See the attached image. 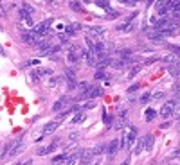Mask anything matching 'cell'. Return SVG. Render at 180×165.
I'll return each mask as SVG.
<instances>
[{
    "mask_svg": "<svg viewBox=\"0 0 180 165\" xmlns=\"http://www.w3.org/2000/svg\"><path fill=\"white\" fill-rule=\"evenodd\" d=\"M96 5H99V7L106 9V11H110V9H112V5H110L108 2H103V0H97V2H96Z\"/></svg>",
    "mask_w": 180,
    "mask_h": 165,
    "instance_id": "cell-22",
    "label": "cell"
},
{
    "mask_svg": "<svg viewBox=\"0 0 180 165\" xmlns=\"http://www.w3.org/2000/svg\"><path fill=\"white\" fill-rule=\"evenodd\" d=\"M177 16H180V11H177Z\"/></svg>",
    "mask_w": 180,
    "mask_h": 165,
    "instance_id": "cell-46",
    "label": "cell"
},
{
    "mask_svg": "<svg viewBox=\"0 0 180 165\" xmlns=\"http://www.w3.org/2000/svg\"><path fill=\"white\" fill-rule=\"evenodd\" d=\"M88 32L90 34H103V27H90Z\"/></svg>",
    "mask_w": 180,
    "mask_h": 165,
    "instance_id": "cell-26",
    "label": "cell"
},
{
    "mask_svg": "<svg viewBox=\"0 0 180 165\" xmlns=\"http://www.w3.org/2000/svg\"><path fill=\"white\" fill-rule=\"evenodd\" d=\"M79 137V133H70V140H76Z\"/></svg>",
    "mask_w": 180,
    "mask_h": 165,
    "instance_id": "cell-40",
    "label": "cell"
},
{
    "mask_svg": "<svg viewBox=\"0 0 180 165\" xmlns=\"http://www.w3.org/2000/svg\"><path fill=\"white\" fill-rule=\"evenodd\" d=\"M123 165H128V160H126V162H124V164H123Z\"/></svg>",
    "mask_w": 180,
    "mask_h": 165,
    "instance_id": "cell-45",
    "label": "cell"
},
{
    "mask_svg": "<svg viewBox=\"0 0 180 165\" xmlns=\"http://www.w3.org/2000/svg\"><path fill=\"white\" fill-rule=\"evenodd\" d=\"M59 40H61V41H67V40H69V38H67V36H65V34H59Z\"/></svg>",
    "mask_w": 180,
    "mask_h": 165,
    "instance_id": "cell-42",
    "label": "cell"
},
{
    "mask_svg": "<svg viewBox=\"0 0 180 165\" xmlns=\"http://www.w3.org/2000/svg\"><path fill=\"white\" fill-rule=\"evenodd\" d=\"M175 106H177V101L173 99V101H168L164 106H162V110H160V115L164 117V119H168L173 111H175Z\"/></svg>",
    "mask_w": 180,
    "mask_h": 165,
    "instance_id": "cell-4",
    "label": "cell"
},
{
    "mask_svg": "<svg viewBox=\"0 0 180 165\" xmlns=\"http://www.w3.org/2000/svg\"><path fill=\"white\" fill-rule=\"evenodd\" d=\"M173 93H175V95H180V83L178 81L173 83Z\"/></svg>",
    "mask_w": 180,
    "mask_h": 165,
    "instance_id": "cell-30",
    "label": "cell"
},
{
    "mask_svg": "<svg viewBox=\"0 0 180 165\" xmlns=\"http://www.w3.org/2000/svg\"><path fill=\"white\" fill-rule=\"evenodd\" d=\"M173 156H175V158H180V151H175V153H173Z\"/></svg>",
    "mask_w": 180,
    "mask_h": 165,
    "instance_id": "cell-43",
    "label": "cell"
},
{
    "mask_svg": "<svg viewBox=\"0 0 180 165\" xmlns=\"http://www.w3.org/2000/svg\"><path fill=\"white\" fill-rule=\"evenodd\" d=\"M20 38H22V41H25V43H32V45H34V36H32L31 32H22Z\"/></svg>",
    "mask_w": 180,
    "mask_h": 165,
    "instance_id": "cell-15",
    "label": "cell"
},
{
    "mask_svg": "<svg viewBox=\"0 0 180 165\" xmlns=\"http://www.w3.org/2000/svg\"><path fill=\"white\" fill-rule=\"evenodd\" d=\"M132 29H133V23H132V22H126V23H119V25H117V31H126V32H128V31H132Z\"/></svg>",
    "mask_w": 180,
    "mask_h": 165,
    "instance_id": "cell-16",
    "label": "cell"
},
{
    "mask_svg": "<svg viewBox=\"0 0 180 165\" xmlns=\"http://www.w3.org/2000/svg\"><path fill=\"white\" fill-rule=\"evenodd\" d=\"M144 147H146V140H144V137H142V138H139V144H137V147L133 149V155L139 156V155L144 151Z\"/></svg>",
    "mask_w": 180,
    "mask_h": 165,
    "instance_id": "cell-12",
    "label": "cell"
},
{
    "mask_svg": "<svg viewBox=\"0 0 180 165\" xmlns=\"http://www.w3.org/2000/svg\"><path fill=\"white\" fill-rule=\"evenodd\" d=\"M65 79H67V86H69V90H74V88L78 86L76 77H65Z\"/></svg>",
    "mask_w": 180,
    "mask_h": 165,
    "instance_id": "cell-21",
    "label": "cell"
},
{
    "mask_svg": "<svg viewBox=\"0 0 180 165\" xmlns=\"http://www.w3.org/2000/svg\"><path fill=\"white\" fill-rule=\"evenodd\" d=\"M101 95H103V90H101L99 86H90L87 92H83V93L78 95V101H83V99H94V97H101Z\"/></svg>",
    "mask_w": 180,
    "mask_h": 165,
    "instance_id": "cell-2",
    "label": "cell"
},
{
    "mask_svg": "<svg viewBox=\"0 0 180 165\" xmlns=\"http://www.w3.org/2000/svg\"><path fill=\"white\" fill-rule=\"evenodd\" d=\"M162 97H164V93H162V92H157V93L153 95V101H160Z\"/></svg>",
    "mask_w": 180,
    "mask_h": 165,
    "instance_id": "cell-35",
    "label": "cell"
},
{
    "mask_svg": "<svg viewBox=\"0 0 180 165\" xmlns=\"http://www.w3.org/2000/svg\"><path fill=\"white\" fill-rule=\"evenodd\" d=\"M70 7L74 9V11H79V13H83L85 9H83V5L79 4V2H70Z\"/></svg>",
    "mask_w": 180,
    "mask_h": 165,
    "instance_id": "cell-23",
    "label": "cell"
},
{
    "mask_svg": "<svg viewBox=\"0 0 180 165\" xmlns=\"http://www.w3.org/2000/svg\"><path fill=\"white\" fill-rule=\"evenodd\" d=\"M22 149H23V146H22V144H20V146H18V147H14V149H13V151H9V156H16V155H18V153H20V151H22Z\"/></svg>",
    "mask_w": 180,
    "mask_h": 165,
    "instance_id": "cell-29",
    "label": "cell"
},
{
    "mask_svg": "<svg viewBox=\"0 0 180 165\" xmlns=\"http://www.w3.org/2000/svg\"><path fill=\"white\" fill-rule=\"evenodd\" d=\"M54 144H50V146H47V147H41V149H38V156H45V155H49V153H52L54 151Z\"/></svg>",
    "mask_w": 180,
    "mask_h": 165,
    "instance_id": "cell-14",
    "label": "cell"
},
{
    "mask_svg": "<svg viewBox=\"0 0 180 165\" xmlns=\"http://www.w3.org/2000/svg\"><path fill=\"white\" fill-rule=\"evenodd\" d=\"M85 108H87V110H92V108H96V101H88Z\"/></svg>",
    "mask_w": 180,
    "mask_h": 165,
    "instance_id": "cell-36",
    "label": "cell"
},
{
    "mask_svg": "<svg viewBox=\"0 0 180 165\" xmlns=\"http://www.w3.org/2000/svg\"><path fill=\"white\" fill-rule=\"evenodd\" d=\"M168 72H169L173 77H178L180 75V70L177 68V65H168Z\"/></svg>",
    "mask_w": 180,
    "mask_h": 165,
    "instance_id": "cell-18",
    "label": "cell"
},
{
    "mask_svg": "<svg viewBox=\"0 0 180 165\" xmlns=\"http://www.w3.org/2000/svg\"><path fill=\"white\" fill-rule=\"evenodd\" d=\"M144 140H146V151H151V149H153V137H151V135H146Z\"/></svg>",
    "mask_w": 180,
    "mask_h": 165,
    "instance_id": "cell-19",
    "label": "cell"
},
{
    "mask_svg": "<svg viewBox=\"0 0 180 165\" xmlns=\"http://www.w3.org/2000/svg\"><path fill=\"white\" fill-rule=\"evenodd\" d=\"M164 61H166V63H173V65H175L178 59H177V56H175V54H171V56H166V57H164Z\"/></svg>",
    "mask_w": 180,
    "mask_h": 165,
    "instance_id": "cell-27",
    "label": "cell"
},
{
    "mask_svg": "<svg viewBox=\"0 0 180 165\" xmlns=\"http://www.w3.org/2000/svg\"><path fill=\"white\" fill-rule=\"evenodd\" d=\"M137 90H139V83H137V84H132V86L128 88V93H133V92H137Z\"/></svg>",
    "mask_w": 180,
    "mask_h": 165,
    "instance_id": "cell-34",
    "label": "cell"
},
{
    "mask_svg": "<svg viewBox=\"0 0 180 165\" xmlns=\"http://www.w3.org/2000/svg\"><path fill=\"white\" fill-rule=\"evenodd\" d=\"M150 97H151V93H144V95L141 97V102H142V104H146V102L150 101Z\"/></svg>",
    "mask_w": 180,
    "mask_h": 165,
    "instance_id": "cell-33",
    "label": "cell"
},
{
    "mask_svg": "<svg viewBox=\"0 0 180 165\" xmlns=\"http://www.w3.org/2000/svg\"><path fill=\"white\" fill-rule=\"evenodd\" d=\"M112 66H115V68H124V66H128V63H126L124 59H115V61L112 63Z\"/></svg>",
    "mask_w": 180,
    "mask_h": 165,
    "instance_id": "cell-20",
    "label": "cell"
},
{
    "mask_svg": "<svg viewBox=\"0 0 180 165\" xmlns=\"http://www.w3.org/2000/svg\"><path fill=\"white\" fill-rule=\"evenodd\" d=\"M50 22H52V20H45V22H41L40 25H36V27H34V31H32V34H34V36H49V27H50Z\"/></svg>",
    "mask_w": 180,
    "mask_h": 165,
    "instance_id": "cell-3",
    "label": "cell"
},
{
    "mask_svg": "<svg viewBox=\"0 0 180 165\" xmlns=\"http://www.w3.org/2000/svg\"><path fill=\"white\" fill-rule=\"evenodd\" d=\"M92 155H94L92 149H83L81 151V162H79V165H88L90 160H92Z\"/></svg>",
    "mask_w": 180,
    "mask_h": 165,
    "instance_id": "cell-6",
    "label": "cell"
},
{
    "mask_svg": "<svg viewBox=\"0 0 180 165\" xmlns=\"http://www.w3.org/2000/svg\"><path fill=\"white\" fill-rule=\"evenodd\" d=\"M123 126H124V122H123V120H119V122H117V124H115V126H114V128H115V129H121V128H123Z\"/></svg>",
    "mask_w": 180,
    "mask_h": 165,
    "instance_id": "cell-37",
    "label": "cell"
},
{
    "mask_svg": "<svg viewBox=\"0 0 180 165\" xmlns=\"http://www.w3.org/2000/svg\"><path fill=\"white\" fill-rule=\"evenodd\" d=\"M139 70H141V66H139V65H135V66L130 70V75H128V77H130V79H132V77H135V75L139 74Z\"/></svg>",
    "mask_w": 180,
    "mask_h": 165,
    "instance_id": "cell-28",
    "label": "cell"
},
{
    "mask_svg": "<svg viewBox=\"0 0 180 165\" xmlns=\"http://www.w3.org/2000/svg\"><path fill=\"white\" fill-rule=\"evenodd\" d=\"M58 128H59V122H49V124H45V128H43V135L54 133Z\"/></svg>",
    "mask_w": 180,
    "mask_h": 165,
    "instance_id": "cell-9",
    "label": "cell"
},
{
    "mask_svg": "<svg viewBox=\"0 0 180 165\" xmlns=\"http://www.w3.org/2000/svg\"><path fill=\"white\" fill-rule=\"evenodd\" d=\"M155 115H157V111H155V110H151V108H150V110H146V120H153V119H155Z\"/></svg>",
    "mask_w": 180,
    "mask_h": 165,
    "instance_id": "cell-24",
    "label": "cell"
},
{
    "mask_svg": "<svg viewBox=\"0 0 180 165\" xmlns=\"http://www.w3.org/2000/svg\"><path fill=\"white\" fill-rule=\"evenodd\" d=\"M96 79H105V74H103V72H97V74H96Z\"/></svg>",
    "mask_w": 180,
    "mask_h": 165,
    "instance_id": "cell-38",
    "label": "cell"
},
{
    "mask_svg": "<svg viewBox=\"0 0 180 165\" xmlns=\"http://www.w3.org/2000/svg\"><path fill=\"white\" fill-rule=\"evenodd\" d=\"M50 74H52L50 68H38V70H34V72L31 74V79L38 81V77H41V75H50Z\"/></svg>",
    "mask_w": 180,
    "mask_h": 165,
    "instance_id": "cell-7",
    "label": "cell"
},
{
    "mask_svg": "<svg viewBox=\"0 0 180 165\" xmlns=\"http://www.w3.org/2000/svg\"><path fill=\"white\" fill-rule=\"evenodd\" d=\"M169 50L177 56V54H180V47H177V45H169Z\"/></svg>",
    "mask_w": 180,
    "mask_h": 165,
    "instance_id": "cell-32",
    "label": "cell"
},
{
    "mask_svg": "<svg viewBox=\"0 0 180 165\" xmlns=\"http://www.w3.org/2000/svg\"><path fill=\"white\" fill-rule=\"evenodd\" d=\"M178 122H180V115H178Z\"/></svg>",
    "mask_w": 180,
    "mask_h": 165,
    "instance_id": "cell-47",
    "label": "cell"
},
{
    "mask_svg": "<svg viewBox=\"0 0 180 165\" xmlns=\"http://www.w3.org/2000/svg\"><path fill=\"white\" fill-rule=\"evenodd\" d=\"M175 65H177V68H178V70H180V59H178V61H177V63H175Z\"/></svg>",
    "mask_w": 180,
    "mask_h": 165,
    "instance_id": "cell-44",
    "label": "cell"
},
{
    "mask_svg": "<svg viewBox=\"0 0 180 165\" xmlns=\"http://www.w3.org/2000/svg\"><path fill=\"white\" fill-rule=\"evenodd\" d=\"M83 119H85V113H78V115H74V117H72V124H79Z\"/></svg>",
    "mask_w": 180,
    "mask_h": 165,
    "instance_id": "cell-25",
    "label": "cell"
},
{
    "mask_svg": "<svg viewBox=\"0 0 180 165\" xmlns=\"http://www.w3.org/2000/svg\"><path fill=\"white\" fill-rule=\"evenodd\" d=\"M166 128H169V122H162L160 124V129H166Z\"/></svg>",
    "mask_w": 180,
    "mask_h": 165,
    "instance_id": "cell-39",
    "label": "cell"
},
{
    "mask_svg": "<svg viewBox=\"0 0 180 165\" xmlns=\"http://www.w3.org/2000/svg\"><path fill=\"white\" fill-rule=\"evenodd\" d=\"M132 54H133V50H130V49H123V50H119V57L124 59V61H126V57H130Z\"/></svg>",
    "mask_w": 180,
    "mask_h": 165,
    "instance_id": "cell-17",
    "label": "cell"
},
{
    "mask_svg": "<svg viewBox=\"0 0 180 165\" xmlns=\"http://www.w3.org/2000/svg\"><path fill=\"white\" fill-rule=\"evenodd\" d=\"M103 119H105V124L110 128V126H112V117H110L108 113H105V115H103Z\"/></svg>",
    "mask_w": 180,
    "mask_h": 165,
    "instance_id": "cell-31",
    "label": "cell"
},
{
    "mask_svg": "<svg viewBox=\"0 0 180 165\" xmlns=\"http://www.w3.org/2000/svg\"><path fill=\"white\" fill-rule=\"evenodd\" d=\"M96 165H101V164H96Z\"/></svg>",
    "mask_w": 180,
    "mask_h": 165,
    "instance_id": "cell-48",
    "label": "cell"
},
{
    "mask_svg": "<svg viewBox=\"0 0 180 165\" xmlns=\"http://www.w3.org/2000/svg\"><path fill=\"white\" fill-rule=\"evenodd\" d=\"M78 29H81V25H79V23H72V25H67V27H65V34H69V36H74V32H76Z\"/></svg>",
    "mask_w": 180,
    "mask_h": 165,
    "instance_id": "cell-13",
    "label": "cell"
},
{
    "mask_svg": "<svg viewBox=\"0 0 180 165\" xmlns=\"http://www.w3.org/2000/svg\"><path fill=\"white\" fill-rule=\"evenodd\" d=\"M137 140V129L133 128V126H130V131L123 137V140H121V146L124 147V149H130L132 147V144Z\"/></svg>",
    "mask_w": 180,
    "mask_h": 165,
    "instance_id": "cell-1",
    "label": "cell"
},
{
    "mask_svg": "<svg viewBox=\"0 0 180 165\" xmlns=\"http://www.w3.org/2000/svg\"><path fill=\"white\" fill-rule=\"evenodd\" d=\"M67 102H69V97H61L59 101H56V102H54V106H52V111H56V113H58V111H61V108H63Z\"/></svg>",
    "mask_w": 180,
    "mask_h": 165,
    "instance_id": "cell-8",
    "label": "cell"
},
{
    "mask_svg": "<svg viewBox=\"0 0 180 165\" xmlns=\"http://www.w3.org/2000/svg\"><path fill=\"white\" fill-rule=\"evenodd\" d=\"M117 149H119V140H112V142L106 146V151H108L110 156H114V155L117 153Z\"/></svg>",
    "mask_w": 180,
    "mask_h": 165,
    "instance_id": "cell-10",
    "label": "cell"
},
{
    "mask_svg": "<svg viewBox=\"0 0 180 165\" xmlns=\"http://www.w3.org/2000/svg\"><path fill=\"white\" fill-rule=\"evenodd\" d=\"M81 151L83 149H79V151H76L70 158H69V162H67V165H78L79 162H81Z\"/></svg>",
    "mask_w": 180,
    "mask_h": 165,
    "instance_id": "cell-11",
    "label": "cell"
},
{
    "mask_svg": "<svg viewBox=\"0 0 180 165\" xmlns=\"http://www.w3.org/2000/svg\"><path fill=\"white\" fill-rule=\"evenodd\" d=\"M67 57H69V61L72 63V65H79V54H78V47H72L69 52H67Z\"/></svg>",
    "mask_w": 180,
    "mask_h": 165,
    "instance_id": "cell-5",
    "label": "cell"
},
{
    "mask_svg": "<svg viewBox=\"0 0 180 165\" xmlns=\"http://www.w3.org/2000/svg\"><path fill=\"white\" fill-rule=\"evenodd\" d=\"M155 61H157V57H151V59L146 61V65H151V63H155Z\"/></svg>",
    "mask_w": 180,
    "mask_h": 165,
    "instance_id": "cell-41",
    "label": "cell"
}]
</instances>
